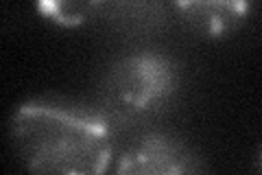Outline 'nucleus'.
<instances>
[{
	"mask_svg": "<svg viewBox=\"0 0 262 175\" xmlns=\"http://www.w3.org/2000/svg\"><path fill=\"white\" fill-rule=\"evenodd\" d=\"M11 136L20 160L35 173H103L114 153L112 129L103 116L46 101L20 105Z\"/></svg>",
	"mask_w": 262,
	"mask_h": 175,
	"instance_id": "1",
	"label": "nucleus"
},
{
	"mask_svg": "<svg viewBox=\"0 0 262 175\" xmlns=\"http://www.w3.org/2000/svg\"><path fill=\"white\" fill-rule=\"evenodd\" d=\"M177 74L166 57L129 55L116 62L105 79V99L118 119L134 121L153 114L175 92Z\"/></svg>",
	"mask_w": 262,
	"mask_h": 175,
	"instance_id": "2",
	"label": "nucleus"
},
{
	"mask_svg": "<svg viewBox=\"0 0 262 175\" xmlns=\"http://www.w3.org/2000/svg\"><path fill=\"white\" fill-rule=\"evenodd\" d=\"M201 164L184 143L164 136L149 134L140 143L127 149L120 155L116 171L118 173H140V175H177L199 171Z\"/></svg>",
	"mask_w": 262,
	"mask_h": 175,
	"instance_id": "3",
	"label": "nucleus"
},
{
	"mask_svg": "<svg viewBox=\"0 0 262 175\" xmlns=\"http://www.w3.org/2000/svg\"><path fill=\"white\" fill-rule=\"evenodd\" d=\"M179 15L192 31L208 37L227 35L249 13V0H173Z\"/></svg>",
	"mask_w": 262,
	"mask_h": 175,
	"instance_id": "4",
	"label": "nucleus"
},
{
	"mask_svg": "<svg viewBox=\"0 0 262 175\" xmlns=\"http://www.w3.org/2000/svg\"><path fill=\"white\" fill-rule=\"evenodd\" d=\"M94 15L122 35H149L164 22L162 0H94Z\"/></svg>",
	"mask_w": 262,
	"mask_h": 175,
	"instance_id": "5",
	"label": "nucleus"
},
{
	"mask_svg": "<svg viewBox=\"0 0 262 175\" xmlns=\"http://www.w3.org/2000/svg\"><path fill=\"white\" fill-rule=\"evenodd\" d=\"M37 11L59 27H79L94 15V0H37Z\"/></svg>",
	"mask_w": 262,
	"mask_h": 175,
	"instance_id": "6",
	"label": "nucleus"
},
{
	"mask_svg": "<svg viewBox=\"0 0 262 175\" xmlns=\"http://www.w3.org/2000/svg\"><path fill=\"white\" fill-rule=\"evenodd\" d=\"M260 166H262V153H260Z\"/></svg>",
	"mask_w": 262,
	"mask_h": 175,
	"instance_id": "7",
	"label": "nucleus"
}]
</instances>
